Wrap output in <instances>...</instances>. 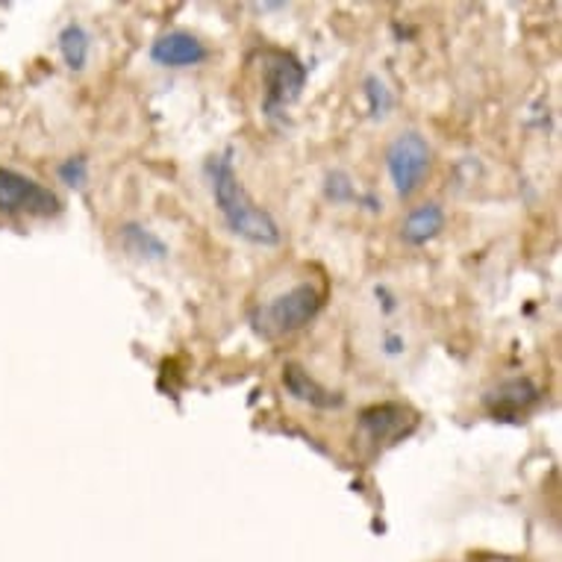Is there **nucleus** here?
Returning <instances> with one entry per match:
<instances>
[{
  "instance_id": "13",
  "label": "nucleus",
  "mask_w": 562,
  "mask_h": 562,
  "mask_svg": "<svg viewBox=\"0 0 562 562\" xmlns=\"http://www.w3.org/2000/svg\"><path fill=\"white\" fill-rule=\"evenodd\" d=\"M324 198L330 203H336V206L357 203V206H366L371 213H380V210H383V201H380L378 194L357 192V186H353L350 175H345V171H330V175L324 177Z\"/></svg>"
},
{
  "instance_id": "7",
  "label": "nucleus",
  "mask_w": 562,
  "mask_h": 562,
  "mask_svg": "<svg viewBox=\"0 0 562 562\" xmlns=\"http://www.w3.org/2000/svg\"><path fill=\"white\" fill-rule=\"evenodd\" d=\"M357 427L369 436V442L386 445L409 434L415 427V418L413 413L401 404H374L366 406V409L357 415Z\"/></svg>"
},
{
  "instance_id": "11",
  "label": "nucleus",
  "mask_w": 562,
  "mask_h": 562,
  "mask_svg": "<svg viewBox=\"0 0 562 562\" xmlns=\"http://www.w3.org/2000/svg\"><path fill=\"white\" fill-rule=\"evenodd\" d=\"M121 248L127 250L130 257L138 262H162L168 259V245L157 231H150L145 224L127 222L119 227Z\"/></svg>"
},
{
  "instance_id": "8",
  "label": "nucleus",
  "mask_w": 562,
  "mask_h": 562,
  "mask_svg": "<svg viewBox=\"0 0 562 562\" xmlns=\"http://www.w3.org/2000/svg\"><path fill=\"white\" fill-rule=\"evenodd\" d=\"M150 59L159 68H194L210 59V47L186 30H171L150 45Z\"/></svg>"
},
{
  "instance_id": "16",
  "label": "nucleus",
  "mask_w": 562,
  "mask_h": 562,
  "mask_svg": "<svg viewBox=\"0 0 562 562\" xmlns=\"http://www.w3.org/2000/svg\"><path fill=\"white\" fill-rule=\"evenodd\" d=\"M59 180L71 189H83L89 183V159L86 157H68L59 166Z\"/></svg>"
},
{
  "instance_id": "14",
  "label": "nucleus",
  "mask_w": 562,
  "mask_h": 562,
  "mask_svg": "<svg viewBox=\"0 0 562 562\" xmlns=\"http://www.w3.org/2000/svg\"><path fill=\"white\" fill-rule=\"evenodd\" d=\"M362 94H366V103H369V112L374 121H383L389 112L395 110V94H392L389 83L380 75L366 77Z\"/></svg>"
},
{
  "instance_id": "6",
  "label": "nucleus",
  "mask_w": 562,
  "mask_h": 562,
  "mask_svg": "<svg viewBox=\"0 0 562 562\" xmlns=\"http://www.w3.org/2000/svg\"><path fill=\"white\" fill-rule=\"evenodd\" d=\"M280 383H283L292 401L310 406L315 413H336V409L345 406V395L318 383L301 362H286L283 371H280Z\"/></svg>"
},
{
  "instance_id": "5",
  "label": "nucleus",
  "mask_w": 562,
  "mask_h": 562,
  "mask_svg": "<svg viewBox=\"0 0 562 562\" xmlns=\"http://www.w3.org/2000/svg\"><path fill=\"white\" fill-rule=\"evenodd\" d=\"M434 166V148L418 130L397 133L386 148V171L389 180L395 186L397 198H413Z\"/></svg>"
},
{
  "instance_id": "9",
  "label": "nucleus",
  "mask_w": 562,
  "mask_h": 562,
  "mask_svg": "<svg viewBox=\"0 0 562 562\" xmlns=\"http://www.w3.org/2000/svg\"><path fill=\"white\" fill-rule=\"evenodd\" d=\"M539 397H542V392H539L533 380L513 378L504 380L495 392H488L486 406L495 418H516L518 413H527Z\"/></svg>"
},
{
  "instance_id": "2",
  "label": "nucleus",
  "mask_w": 562,
  "mask_h": 562,
  "mask_svg": "<svg viewBox=\"0 0 562 562\" xmlns=\"http://www.w3.org/2000/svg\"><path fill=\"white\" fill-rule=\"evenodd\" d=\"M324 304H327V286L322 280H315V277L295 280V283L266 295L250 310V327L259 339H286L292 333L310 327L322 315Z\"/></svg>"
},
{
  "instance_id": "3",
  "label": "nucleus",
  "mask_w": 562,
  "mask_h": 562,
  "mask_svg": "<svg viewBox=\"0 0 562 562\" xmlns=\"http://www.w3.org/2000/svg\"><path fill=\"white\" fill-rule=\"evenodd\" d=\"M257 63L259 75H262V89H266L262 112H266V119H277V115H283L286 106H292L301 98V92H304L306 68L295 54L280 50V47L259 50Z\"/></svg>"
},
{
  "instance_id": "12",
  "label": "nucleus",
  "mask_w": 562,
  "mask_h": 562,
  "mask_svg": "<svg viewBox=\"0 0 562 562\" xmlns=\"http://www.w3.org/2000/svg\"><path fill=\"white\" fill-rule=\"evenodd\" d=\"M56 47H59V56H63L65 68H71V71H83L89 59H92V36H89V30L83 24H65L59 30V36H56Z\"/></svg>"
},
{
  "instance_id": "1",
  "label": "nucleus",
  "mask_w": 562,
  "mask_h": 562,
  "mask_svg": "<svg viewBox=\"0 0 562 562\" xmlns=\"http://www.w3.org/2000/svg\"><path fill=\"white\" fill-rule=\"evenodd\" d=\"M203 175H206V186H210V194H213V203L218 215H222L224 227L236 239L257 245V248H274V245H280V239H283L280 224H277V218L268 213L266 206H259L250 198L245 183H241V177L236 175L231 150L206 159Z\"/></svg>"
},
{
  "instance_id": "10",
  "label": "nucleus",
  "mask_w": 562,
  "mask_h": 562,
  "mask_svg": "<svg viewBox=\"0 0 562 562\" xmlns=\"http://www.w3.org/2000/svg\"><path fill=\"white\" fill-rule=\"evenodd\" d=\"M445 222H448V215H445L442 203H422L406 215L404 227H401V239L406 245H413V248H422V245L434 241L445 231Z\"/></svg>"
},
{
  "instance_id": "4",
  "label": "nucleus",
  "mask_w": 562,
  "mask_h": 562,
  "mask_svg": "<svg viewBox=\"0 0 562 562\" xmlns=\"http://www.w3.org/2000/svg\"><path fill=\"white\" fill-rule=\"evenodd\" d=\"M63 213V198L36 177L0 166V215L3 218H54Z\"/></svg>"
},
{
  "instance_id": "15",
  "label": "nucleus",
  "mask_w": 562,
  "mask_h": 562,
  "mask_svg": "<svg viewBox=\"0 0 562 562\" xmlns=\"http://www.w3.org/2000/svg\"><path fill=\"white\" fill-rule=\"evenodd\" d=\"M378 350H380V357H383V360H389V362L404 360V353L409 350V339H406L404 330L386 327V330L380 333Z\"/></svg>"
}]
</instances>
